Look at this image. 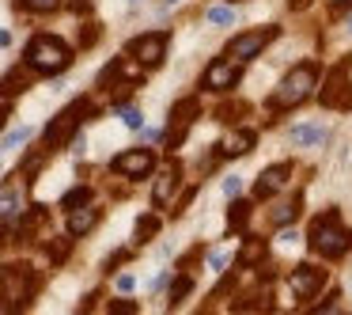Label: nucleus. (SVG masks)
<instances>
[{
  "label": "nucleus",
  "mask_w": 352,
  "mask_h": 315,
  "mask_svg": "<svg viewBox=\"0 0 352 315\" xmlns=\"http://www.w3.org/2000/svg\"><path fill=\"white\" fill-rule=\"evenodd\" d=\"M307 243H311V251L322 254V258H341L344 251H352V232L341 224L337 209H329V213L314 216L311 232H307Z\"/></svg>",
  "instance_id": "obj_1"
},
{
  "label": "nucleus",
  "mask_w": 352,
  "mask_h": 315,
  "mask_svg": "<svg viewBox=\"0 0 352 315\" xmlns=\"http://www.w3.org/2000/svg\"><path fill=\"white\" fill-rule=\"evenodd\" d=\"M23 57H27V69H34L38 77H57V72H65L72 65V50L61 39H54V34H34L27 42Z\"/></svg>",
  "instance_id": "obj_2"
},
{
  "label": "nucleus",
  "mask_w": 352,
  "mask_h": 315,
  "mask_svg": "<svg viewBox=\"0 0 352 315\" xmlns=\"http://www.w3.org/2000/svg\"><path fill=\"white\" fill-rule=\"evenodd\" d=\"M42 277L34 274L27 262H16V266L4 270V277H0V307H12V312H19V307H27L34 300V292H38Z\"/></svg>",
  "instance_id": "obj_3"
},
{
  "label": "nucleus",
  "mask_w": 352,
  "mask_h": 315,
  "mask_svg": "<svg viewBox=\"0 0 352 315\" xmlns=\"http://www.w3.org/2000/svg\"><path fill=\"white\" fill-rule=\"evenodd\" d=\"M314 80H318V69H314L311 61L296 65V69H292L288 77L280 80V88L273 92V99H269V107H273V110H292V107H299L303 99H311V92H314Z\"/></svg>",
  "instance_id": "obj_4"
},
{
  "label": "nucleus",
  "mask_w": 352,
  "mask_h": 315,
  "mask_svg": "<svg viewBox=\"0 0 352 315\" xmlns=\"http://www.w3.org/2000/svg\"><path fill=\"white\" fill-rule=\"evenodd\" d=\"M91 114H95V103H91V99H76V103H69V107H65L61 114H57L54 122L46 125V148L54 152V148L69 145V137L80 130V122H87Z\"/></svg>",
  "instance_id": "obj_5"
},
{
  "label": "nucleus",
  "mask_w": 352,
  "mask_h": 315,
  "mask_svg": "<svg viewBox=\"0 0 352 315\" xmlns=\"http://www.w3.org/2000/svg\"><path fill=\"white\" fill-rule=\"evenodd\" d=\"M280 39V27H261V31H246V34H235V39L228 42V57L231 61H250V57H258L261 50L269 46V42Z\"/></svg>",
  "instance_id": "obj_6"
},
{
  "label": "nucleus",
  "mask_w": 352,
  "mask_h": 315,
  "mask_svg": "<svg viewBox=\"0 0 352 315\" xmlns=\"http://www.w3.org/2000/svg\"><path fill=\"white\" fill-rule=\"evenodd\" d=\"M318 99H322V107H329V110H352L349 65H337V69H329V77H326V84H322Z\"/></svg>",
  "instance_id": "obj_7"
},
{
  "label": "nucleus",
  "mask_w": 352,
  "mask_h": 315,
  "mask_svg": "<svg viewBox=\"0 0 352 315\" xmlns=\"http://www.w3.org/2000/svg\"><path fill=\"white\" fill-rule=\"evenodd\" d=\"M163 54H167V34H163V31L140 34V39L129 42V57H137L144 69H155V65H163Z\"/></svg>",
  "instance_id": "obj_8"
},
{
  "label": "nucleus",
  "mask_w": 352,
  "mask_h": 315,
  "mask_svg": "<svg viewBox=\"0 0 352 315\" xmlns=\"http://www.w3.org/2000/svg\"><path fill=\"white\" fill-rule=\"evenodd\" d=\"M152 167H155V156L148 152V148H129V152L110 160V171H114V175H125V179H140Z\"/></svg>",
  "instance_id": "obj_9"
},
{
  "label": "nucleus",
  "mask_w": 352,
  "mask_h": 315,
  "mask_svg": "<svg viewBox=\"0 0 352 315\" xmlns=\"http://www.w3.org/2000/svg\"><path fill=\"white\" fill-rule=\"evenodd\" d=\"M288 285H292V292H296L299 300H311L314 292H322V285H326V270L303 262V266H296L288 274Z\"/></svg>",
  "instance_id": "obj_10"
},
{
  "label": "nucleus",
  "mask_w": 352,
  "mask_h": 315,
  "mask_svg": "<svg viewBox=\"0 0 352 315\" xmlns=\"http://www.w3.org/2000/svg\"><path fill=\"white\" fill-rule=\"evenodd\" d=\"M201 84H205L208 92H231V88L239 84V65H231L228 57H212L205 77H201Z\"/></svg>",
  "instance_id": "obj_11"
},
{
  "label": "nucleus",
  "mask_w": 352,
  "mask_h": 315,
  "mask_svg": "<svg viewBox=\"0 0 352 315\" xmlns=\"http://www.w3.org/2000/svg\"><path fill=\"white\" fill-rule=\"evenodd\" d=\"M23 198H27V183L23 175H12L0 186V221H16L23 213Z\"/></svg>",
  "instance_id": "obj_12"
},
{
  "label": "nucleus",
  "mask_w": 352,
  "mask_h": 315,
  "mask_svg": "<svg viewBox=\"0 0 352 315\" xmlns=\"http://www.w3.org/2000/svg\"><path fill=\"white\" fill-rule=\"evenodd\" d=\"M197 114H201V103L193 99V95H190V99H178V103H175V110H170V122H175V133H170V148L182 145L186 130H190V122H193Z\"/></svg>",
  "instance_id": "obj_13"
},
{
  "label": "nucleus",
  "mask_w": 352,
  "mask_h": 315,
  "mask_svg": "<svg viewBox=\"0 0 352 315\" xmlns=\"http://www.w3.org/2000/svg\"><path fill=\"white\" fill-rule=\"evenodd\" d=\"M288 179H292V163H273V167L261 171V179L254 183V198H258V201L261 198H273V194L280 190Z\"/></svg>",
  "instance_id": "obj_14"
},
{
  "label": "nucleus",
  "mask_w": 352,
  "mask_h": 315,
  "mask_svg": "<svg viewBox=\"0 0 352 315\" xmlns=\"http://www.w3.org/2000/svg\"><path fill=\"white\" fill-rule=\"evenodd\" d=\"M95 224H99V209H95L91 201H84V205L69 209V236H87Z\"/></svg>",
  "instance_id": "obj_15"
},
{
  "label": "nucleus",
  "mask_w": 352,
  "mask_h": 315,
  "mask_svg": "<svg viewBox=\"0 0 352 315\" xmlns=\"http://www.w3.org/2000/svg\"><path fill=\"white\" fill-rule=\"evenodd\" d=\"M178 175H182V171H178L175 160H170L167 167H163V175L155 179V190H152V201H155V205H167V198L178 190Z\"/></svg>",
  "instance_id": "obj_16"
},
{
  "label": "nucleus",
  "mask_w": 352,
  "mask_h": 315,
  "mask_svg": "<svg viewBox=\"0 0 352 315\" xmlns=\"http://www.w3.org/2000/svg\"><path fill=\"white\" fill-rule=\"evenodd\" d=\"M254 141H258V133H254V130H235L220 145V156H246L254 148Z\"/></svg>",
  "instance_id": "obj_17"
},
{
  "label": "nucleus",
  "mask_w": 352,
  "mask_h": 315,
  "mask_svg": "<svg viewBox=\"0 0 352 315\" xmlns=\"http://www.w3.org/2000/svg\"><path fill=\"white\" fill-rule=\"evenodd\" d=\"M31 77H34V69H12V72H4V77H0V95L27 92V88H31Z\"/></svg>",
  "instance_id": "obj_18"
},
{
  "label": "nucleus",
  "mask_w": 352,
  "mask_h": 315,
  "mask_svg": "<svg viewBox=\"0 0 352 315\" xmlns=\"http://www.w3.org/2000/svg\"><path fill=\"white\" fill-rule=\"evenodd\" d=\"M299 209H303V194H292V201H280V205L269 213V221H273L276 228H284V224H292L299 216Z\"/></svg>",
  "instance_id": "obj_19"
},
{
  "label": "nucleus",
  "mask_w": 352,
  "mask_h": 315,
  "mask_svg": "<svg viewBox=\"0 0 352 315\" xmlns=\"http://www.w3.org/2000/svg\"><path fill=\"white\" fill-rule=\"evenodd\" d=\"M261 258H265V239H246L239 251V266H258Z\"/></svg>",
  "instance_id": "obj_20"
},
{
  "label": "nucleus",
  "mask_w": 352,
  "mask_h": 315,
  "mask_svg": "<svg viewBox=\"0 0 352 315\" xmlns=\"http://www.w3.org/2000/svg\"><path fill=\"white\" fill-rule=\"evenodd\" d=\"M246 221H250V201H231V209H228V228H231V232H243Z\"/></svg>",
  "instance_id": "obj_21"
},
{
  "label": "nucleus",
  "mask_w": 352,
  "mask_h": 315,
  "mask_svg": "<svg viewBox=\"0 0 352 315\" xmlns=\"http://www.w3.org/2000/svg\"><path fill=\"white\" fill-rule=\"evenodd\" d=\"M42 224H46V209L42 205H31L27 209V216L19 221V236H31V232H38Z\"/></svg>",
  "instance_id": "obj_22"
},
{
  "label": "nucleus",
  "mask_w": 352,
  "mask_h": 315,
  "mask_svg": "<svg viewBox=\"0 0 352 315\" xmlns=\"http://www.w3.org/2000/svg\"><path fill=\"white\" fill-rule=\"evenodd\" d=\"M69 251H72V239L69 236H57V239H50V243H46V254H50L54 266H61V262L69 258Z\"/></svg>",
  "instance_id": "obj_23"
},
{
  "label": "nucleus",
  "mask_w": 352,
  "mask_h": 315,
  "mask_svg": "<svg viewBox=\"0 0 352 315\" xmlns=\"http://www.w3.org/2000/svg\"><path fill=\"white\" fill-rule=\"evenodd\" d=\"M292 141H296V145H314V141H326V130H322V125H296V130H292Z\"/></svg>",
  "instance_id": "obj_24"
},
{
  "label": "nucleus",
  "mask_w": 352,
  "mask_h": 315,
  "mask_svg": "<svg viewBox=\"0 0 352 315\" xmlns=\"http://www.w3.org/2000/svg\"><path fill=\"white\" fill-rule=\"evenodd\" d=\"M23 12H34V16H50V12L61 8V0H16Z\"/></svg>",
  "instance_id": "obj_25"
},
{
  "label": "nucleus",
  "mask_w": 352,
  "mask_h": 315,
  "mask_svg": "<svg viewBox=\"0 0 352 315\" xmlns=\"http://www.w3.org/2000/svg\"><path fill=\"white\" fill-rule=\"evenodd\" d=\"M155 232H160V216H155V213L140 216V221H137V243H148Z\"/></svg>",
  "instance_id": "obj_26"
},
{
  "label": "nucleus",
  "mask_w": 352,
  "mask_h": 315,
  "mask_svg": "<svg viewBox=\"0 0 352 315\" xmlns=\"http://www.w3.org/2000/svg\"><path fill=\"white\" fill-rule=\"evenodd\" d=\"M84 201H91V186H76V190H69L61 198V205L65 209H76V205H84Z\"/></svg>",
  "instance_id": "obj_27"
},
{
  "label": "nucleus",
  "mask_w": 352,
  "mask_h": 315,
  "mask_svg": "<svg viewBox=\"0 0 352 315\" xmlns=\"http://www.w3.org/2000/svg\"><path fill=\"white\" fill-rule=\"evenodd\" d=\"M193 289V281H190V277H178V281H175V289H170V307H175V304H182V296H186V292H190Z\"/></svg>",
  "instance_id": "obj_28"
},
{
  "label": "nucleus",
  "mask_w": 352,
  "mask_h": 315,
  "mask_svg": "<svg viewBox=\"0 0 352 315\" xmlns=\"http://www.w3.org/2000/svg\"><path fill=\"white\" fill-rule=\"evenodd\" d=\"M99 34H102L99 23H84V31H80V46H84V50L95 46V42H99Z\"/></svg>",
  "instance_id": "obj_29"
},
{
  "label": "nucleus",
  "mask_w": 352,
  "mask_h": 315,
  "mask_svg": "<svg viewBox=\"0 0 352 315\" xmlns=\"http://www.w3.org/2000/svg\"><path fill=\"white\" fill-rule=\"evenodd\" d=\"M122 122L129 125V130H140V125H144V114H140L137 107H122Z\"/></svg>",
  "instance_id": "obj_30"
},
{
  "label": "nucleus",
  "mask_w": 352,
  "mask_h": 315,
  "mask_svg": "<svg viewBox=\"0 0 352 315\" xmlns=\"http://www.w3.org/2000/svg\"><path fill=\"white\" fill-rule=\"evenodd\" d=\"M243 110H246V103H223V107L216 110V118H220V122H231V118L243 114Z\"/></svg>",
  "instance_id": "obj_31"
},
{
  "label": "nucleus",
  "mask_w": 352,
  "mask_h": 315,
  "mask_svg": "<svg viewBox=\"0 0 352 315\" xmlns=\"http://www.w3.org/2000/svg\"><path fill=\"white\" fill-rule=\"evenodd\" d=\"M208 23L228 27V23H235V16H231V8H212V12H208Z\"/></svg>",
  "instance_id": "obj_32"
},
{
  "label": "nucleus",
  "mask_w": 352,
  "mask_h": 315,
  "mask_svg": "<svg viewBox=\"0 0 352 315\" xmlns=\"http://www.w3.org/2000/svg\"><path fill=\"white\" fill-rule=\"evenodd\" d=\"M27 137H31V130H27V125H23V130H12L8 137H4V148H16V145H23Z\"/></svg>",
  "instance_id": "obj_33"
},
{
  "label": "nucleus",
  "mask_w": 352,
  "mask_h": 315,
  "mask_svg": "<svg viewBox=\"0 0 352 315\" xmlns=\"http://www.w3.org/2000/svg\"><path fill=\"white\" fill-rule=\"evenodd\" d=\"M110 312H114V315H133V312H137V304H133V300H110Z\"/></svg>",
  "instance_id": "obj_34"
},
{
  "label": "nucleus",
  "mask_w": 352,
  "mask_h": 315,
  "mask_svg": "<svg viewBox=\"0 0 352 315\" xmlns=\"http://www.w3.org/2000/svg\"><path fill=\"white\" fill-rule=\"evenodd\" d=\"M223 194H228V198H235V194H239V179H235V175L223 179Z\"/></svg>",
  "instance_id": "obj_35"
},
{
  "label": "nucleus",
  "mask_w": 352,
  "mask_h": 315,
  "mask_svg": "<svg viewBox=\"0 0 352 315\" xmlns=\"http://www.w3.org/2000/svg\"><path fill=\"white\" fill-rule=\"evenodd\" d=\"M125 258H129V251H118V254H114V258H107V270H114V266H122V262H125Z\"/></svg>",
  "instance_id": "obj_36"
},
{
  "label": "nucleus",
  "mask_w": 352,
  "mask_h": 315,
  "mask_svg": "<svg viewBox=\"0 0 352 315\" xmlns=\"http://www.w3.org/2000/svg\"><path fill=\"white\" fill-rule=\"evenodd\" d=\"M208 262H212V270H223V266H228V254H223V251H216Z\"/></svg>",
  "instance_id": "obj_37"
},
{
  "label": "nucleus",
  "mask_w": 352,
  "mask_h": 315,
  "mask_svg": "<svg viewBox=\"0 0 352 315\" xmlns=\"http://www.w3.org/2000/svg\"><path fill=\"white\" fill-rule=\"evenodd\" d=\"M118 289L129 292V289H133V274H122V277H118Z\"/></svg>",
  "instance_id": "obj_38"
},
{
  "label": "nucleus",
  "mask_w": 352,
  "mask_h": 315,
  "mask_svg": "<svg viewBox=\"0 0 352 315\" xmlns=\"http://www.w3.org/2000/svg\"><path fill=\"white\" fill-rule=\"evenodd\" d=\"M69 8L72 12H87V8H91V0H69Z\"/></svg>",
  "instance_id": "obj_39"
},
{
  "label": "nucleus",
  "mask_w": 352,
  "mask_h": 315,
  "mask_svg": "<svg viewBox=\"0 0 352 315\" xmlns=\"http://www.w3.org/2000/svg\"><path fill=\"white\" fill-rule=\"evenodd\" d=\"M288 8L292 12H303V8H311V0H288Z\"/></svg>",
  "instance_id": "obj_40"
},
{
  "label": "nucleus",
  "mask_w": 352,
  "mask_h": 315,
  "mask_svg": "<svg viewBox=\"0 0 352 315\" xmlns=\"http://www.w3.org/2000/svg\"><path fill=\"white\" fill-rule=\"evenodd\" d=\"M333 8H352V0H329Z\"/></svg>",
  "instance_id": "obj_41"
},
{
  "label": "nucleus",
  "mask_w": 352,
  "mask_h": 315,
  "mask_svg": "<svg viewBox=\"0 0 352 315\" xmlns=\"http://www.w3.org/2000/svg\"><path fill=\"white\" fill-rule=\"evenodd\" d=\"M8 42H12V34H8V31H0V46H8Z\"/></svg>",
  "instance_id": "obj_42"
},
{
  "label": "nucleus",
  "mask_w": 352,
  "mask_h": 315,
  "mask_svg": "<svg viewBox=\"0 0 352 315\" xmlns=\"http://www.w3.org/2000/svg\"><path fill=\"white\" fill-rule=\"evenodd\" d=\"M4 118H8V107H0V130H4Z\"/></svg>",
  "instance_id": "obj_43"
},
{
  "label": "nucleus",
  "mask_w": 352,
  "mask_h": 315,
  "mask_svg": "<svg viewBox=\"0 0 352 315\" xmlns=\"http://www.w3.org/2000/svg\"><path fill=\"white\" fill-rule=\"evenodd\" d=\"M167 4H178V0H167Z\"/></svg>",
  "instance_id": "obj_44"
},
{
  "label": "nucleus",
  "mask_w": 352,
  "mask_h": 315,
  "mask_svg": "<svg viewBox=\"0 0 352 315\" xmlns=\"http://www.w3.org/2000/svg\"><path fill=\"white\" fill-rule=\"evenodd\" d=\"M349 31H352V19H349Z\"/></svg>",
  "instance_id": "obj_45"
},
{
  "label": "nucleus",
  "mask_w": 352,
  "mask_h": 315,
  "mask_svg": "<svg viewBox=\"0 0 352 315\" xmlns=\"http://www.w3.org/2000/svg\"><path fill=\"white\" fill-rule=\"evenodd\" d=\"M133 4H137V0H133Z\"/></svg>",
  "instance_id": "obj_46"
},
{
  "label": "nucleus",
  "mask_w": 352,
  "mask_h": 315,
  "mask_svg": "<svg viewBox=\"0 0 352 315\" xmlns=\"http://www.w3.org/2000/svg\"><path fill=\"white\" fill-rule=\"evenodd\" d=\"M231 4H235V0H231Z\"/></svg>",
  "instance_id": "obj_47"
}]
</instances>
